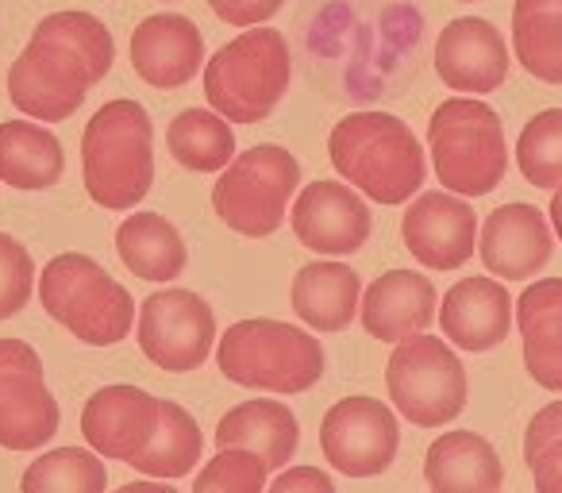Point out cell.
Instances as JSON below:
<instances>
[{
    "mask_svg": "<svg viewBox=\"0 0 562 493\" xmlns=\"http://www.w3.org/2000/svg\"><path fill=\"white\" fill-rule=\"evenodd\" d=\"M324 459L347 478H378L401 451L397 413L374 397H344L324 413Z\"/></svg>",
    "mask_w": 562,
    "mask_h": 493,
    "instance_id": "obj_12",
    "label": "cell"
},
{
    "mask_svg": "<svg viewBox=\"0 0 562 493\" xmlns=\"http://www.w3.org/2000/svg\"><path fill=\"white\" fill-rule=\"evenodd\" d=\"M524 462L536 478V493H562V436H554L539 451L524 455Z\"/></svg>",
    "mask_w": 562,
    "mask_h": 493,
    "instance_id": "obj_35",
    "label": "cell"
},
{
    "mask_svg": "<svg viewBox=\"0 0 562 493\" xmlns=\"http://www.w3.org/2000/svg\"><path fill=\"white\" fill-rule=\"evenodd\" d=\"M513 298L497 278H462L439 305L443 336L462 351H493L513 328Z\"/></svg>",
    "mask_w": 562,
    "mask_h": 493,
    "instance_id": "obj_20",
    "label": "cell"
},
{
    "mask_svg": "<svg viewBox=\"0 0 562 493\" xmlns=\"http://www.w3.org/2000/svg\"><path fill=\"white\" fill-rule=\"evenodd\" d=\"M516 163L536 189L562 186V109L536 112L524 124L520 143H516Z\"/></svg>",
    "mask_w": 562,
    "mask_h": 493,
    "instance_id": "obj_31",
    "label": "cell"
},
{
    "mask_svg": "<svg viewBox=\"0 0 562 493\" xmlns=\"http://www.w3.org/2000/svg\"><path fill=\"white\" fill-rule=\"evenodd\" d=\"M120 262L143 282H173L189 262L181 232L158 212H135L116 227Z\"/></svg>",
    "mask_w": 562,
    "mask_h": 493,
    "instance_id": "obj_26",
    "label": "cell"
},
{
    "mask_svg": "<svg viewBox=\"0 0 562 493\" xmlns=\"http://www.w3.org/2000/svg\"><path fill=\"white\" fill-rule=\"evenodd\" d=\"M281 4L285 0H209V9L232 27H266V20L278 16Z\"/></svg>",
    "mask_w": 562,
    "mask_h": 493,
    "instance_id": "obj_34",
    "label": "cell"
},
{
    "mask_svg": "<svg viewBox=\"0 0 562 493\" xmlns=\"http://www.w3.org/2000/svg\"><path fill=\"white\" fill-rule=\"evenodd\" d=\"M81 170L93 204L135 209L155 186V127L139 101H109L93 112L81 139Z\"/></svg>",
    "mask_w": 562,
    "mask_h": 493,
    "instance_id": "obj_3",
    "label": "cell"
},
{
    "mask_svg": "<svg viewBox=\"0 0 562 493\" xmlns=\"http://www.w3.org/2000/svg\"><path fill=\"white\" fill-rule=\"evenodd\" d=\"M513 51L531 78L562 86V0H516Z\"/></svg>",
    "mask_w": 562,
    "mask_h": 493,
    "instance_id": "obj_27",
    "label": "cell"
},
{
    "mask_svg": "<svg viewBox=\"0 0 562 493\" xmlns=\"http://www.w3.org/2000/svg\"><path fill=\"white\" fill-rule=\"evenodd\" d=\"M132 66L150 89H181L204 66V40L189 16L158 12L132 32Z\"/></svg>",
    "mask_w": 562,
    "mask_h": 493,
    "instance_id": "obj_18",
    "label": "cell"
},
{
    "mask_svg": "<svg viewBox=\"0 0 562 493\" xmlns=\"http://www.w3.org/2000/svg\"><path fill=\"white\" fill-rule=\"evenodd\" d=\"M401 239L408 255L428 270H459L474 259L477 216L462 197L447 189L420 193L401 220Z\"/></svg>",
    "mask_w": 562,
    "mask_h": 493,
    "instance_id": "obj_13",
    "label": "cell"
},
{
    "mask_svg": "<svg viewBox=\"0 0 562 493\" xmlns=\"http://www.w3.org/2000/svg\"><path fill=\"white\" fill-rule=\"evenodd\" d=\"M293 232L305 243L308 251L344 259L367 247L370 232H374V212H370L367 197L351 186L339 181H313L305 193L297 197L290 212Z\"/></svg>",
    "mask_w": 562,
    "mask_h": 493,
    "instance_id": "obj_14",
    "label": "cell"
},
{
    "mask_svg": "<svg viewBox=\"0 0 562 493\" xmlns=\"http://www.w3.org/2000/svg\"><path fill=\"white\" fill-rule=\"evenodd\" d=\"M204 455V436L201 424L193 421L189 408H181L178 401H162V413H158V432L150 439L147 451L135 459V470L147 478H181L201 462Z\"/></svg>",
    "mask_w": 562,
    "mask_h": 493,
    "instance_id": "obj_29",
    "label": "cell"
},
{
    "mask_svg": "<svg viewBox=\"0 0 562 493\" xmlns=\"http://www.w3.org/2000/svg\"><path fill=\"white\" fill-rule=\"evenodd\" d=\"M166 143H170L173 163L193 173L227 170L235 163V132L212 109H186L181 116H173Z\"/></svg>",
    "mask_w": 562,
    "mask_h": 493,
    "instance_id": "obj_28",
    "label": "cell"
},
{
    "mask_svg": "<svg viewBox=\"0 0 562 493\" xmlns=\"http://www.w3.org/2000/svg\"><path fill=\"white\" fill-rule=\"evenodd\" d=\"M162 397H150L139 385H104L81 408V436L89 451L135 467L158 432Z\"/></svg>",
    "mask_w": 562,
    "mask_h": 493,
    "instance_id": "obj_15",
    "label": "cell"
},
{
    "mask_svg": "<svg viewBox=\"0 0 562 493\" xmlns=\"http://www.w3.org/2000/svg\"><path fill=\"white\" fill-rule=\"evenodd\" d=\"M116 493H178L170 482H155V478H147V482H127V485H120Z\"/></svg>",
    "mask_w": 562,
    "mask_h": 493,
    "instance_id": "obj_37",
    "label": "cell"
},
{
    "mask_svg": "<svg viewBox=\"0 0 562 493\" xmlns=\"http://www.w3.org/2000/svg\"><path fill=\"white\" fill-rule=\"evenodd\" d=\"M551 227L547 216L536 204H501L485 216L482 239H477V255H482L485 270L505 282H524L536 278L539 270L551 262Z\"/></svg>",
    "mask_w": 562,
    "mask_h": 493,
    "instance_id": "obj_16",
    "label": "cell"
},
{
    "mask_svg": "<svg viewBox=\"0 0 562 493\" xmlns=\"http://www.w3.org/2000/svg\"><path fill=\"white\" fill-rule=\"evenodd\" d=\"M524 367L531 382L562 393V278H539L516 301Z\"/></svg>",
    "mask_w": 562,
    "mask_h": 493,
    "instance_id": "obj_22",
    "label": "cell"
},
{
    "mask_svg": "<svg viewBox=\"0 0 562 493\" xmlns=\"http://www.w3.org/2000/svg\"><path fill=\"white\" fill-rule=\"evenodd\" d=\"M301 186V166L285 147L258 143L235 155V163L212 186V209L232 232L266 239L281 227Z\"/></svg>",
    "mask_w": 562,
    "mask_h": 493,
    "instance_id": "obj_8",
    "label": "cell"
},
{
    "mask_svg": "<svg viewBox=\"0 0 562 493\" xmlns=\"http://www.w3.org/2000/svg\"><path fill=\"white\" fill-rule=\"evenodd\" d=\"M266 493H339V490L321 467H290L273 478V485Z\"/></svg>",
    "mask_w": 562,
    "mask_h": 493,
    "instance_id": "obj_36",
    "label": "cell"
},
{
    "mask_svg": "<svg viewBox=\"0 0 562 493\" xmlns=\"http://www.w3.org/2000/svg\"><path fill=\"white\" fill-rule=\"evenodd\" d=\"M216 367L235 385L293 397L324 378V344L297 324L250 316L220 336Z\"/></svg>",
    "mask_w": 562,
    "mask_h": 493,
    "instance_id": "obj_4",
    "label": "cell"
},
{
    "mask_svg": "<svg viewBox=\"0 0 562 493\" xmlns=\"http://www.w3.org/2000/svg\"><path fill=\"white\" fill-rule=\"evenodd\" d=\"M63 408L50 397L43 359L24 339H0V447L35 451L50 444Z\"/></svg>",
    "mask_w": 562,
    "mask_h": 493,
    "instance_id": "obj_11",
    "label": "cell"
},
{
    "mask_svg": "<svg viewBox=\"0 0 562 493\" xmlns=\"http://www.w3.org/2000/svg\"><path fill=\"white\" fill-rule=\"evenodd\" d=\"M459 4H474V0H459Z\"/></svg>",
    "mask_w": 562,
    "mask_h": 493,
    "instance_id": "obj_39",
    "label": "cell"
},
{
    "mask_svg": "<svg viewBox=\"0 0 562 493\" xmlns=\"http://www.w3.org/2000/svg\"><path fill=\"white\" fill-rule=\"evenodd\" d=\"M40 301L50 321L89 347H112L127 339L135 324V298L97 259L66 251L40 274Z\"/></svg>",
    "mask_w": 562,
    "mask_h": 493,
    "instance_id": "obj_7",
    "label": "cell"
},
{
    "mask_svg": "<svg viewBox=\"0 0 562 493\" xmlns=\"http://www.w3.org/2000/svg\"><path fill=\"white\" fill-rule=\"evenodd\" d=\"M385 390L408 424L443 428L467 408V367L443 339L424 332L393 347Z\"/></svg>",
    "mask_w": 562,
    "mask_h": 493,
    "instance_id": "obj_9",
    "label": "cell"
},
{
    "mask_svg": "<svg viewBox=\"0 0 562 493\" xmlns=\"http://www.w3.org/2000/svg\"><path fill=\"white\" fill-rule=\"evenodd\" d=\"M109 470L101 455L86 447H58L47 451L24 470L20 493H104Z\"/></svg>",
    "mask_w": 562,
    "mask_h": 493,
    "instance_id": "obj_30",
    "label": "cell"
},
{
    "mask_svg": "<svg viewBox=\"0 0 562 493\" xmlns=\"http://www.w3.org/2000/svg\"><path fill=\"white\" fill-rule=\"evenodd\" d=\"M290 43L273 27H250L204 63V97L227 124H262L290 89Z\"/></svg>",
    "mask_w": 562,
    "mask_h": 493,
    "instance_id": "obj_5",
    "label": "cell"
},
{
    "mask_svg": "<svg viewBox=\"0 0 562 493\" xmlns=\"http://www.w3.org/2000/svg\"><path fill=\"white\" fill-rule=\"evenodd\" d=\"M216 339V313L193 290L150 293L139 309V347L166 374H189L204 367Z\"/></svg>",
    "mask_w": 562,
    "mask_h": 493,
    "instance_id": "obj_10",
    "label": "cell"
},
{
    "mask_svg": "<svg viewBox=\"0 0 562 493\" xmlns=\"http://www.w3.org/2000/svg\"><path fill=\"white\" fill-rule=\"evenodd\" d=\"M301 444V424L281 401H243L227 408L216 424L220 451H250L266 462V470H281L293 462Z\"/></svg>",
    "mask_w": 562,
    "mask_h": 493,
    "instance_id": "obj_21",
    "label": "cell"
},
{
    "mask_svg": "<svg viewBox=\"0 0 562 493\" xmlns=\"http://www.w3.org/2000/svg\"><path fill=\"white\" fill-rule=\"evenodd\" d=\"M428 150L439 186L454 197H485L508 173L505 127L477 97H451L431 112Z\"/></svg>",
    "mask_w": 562,
    "mask_h": 493,
    "instance_id": "obj_6",
    "label": "cell"
},
{
    "mask_svg": "<svg viewBox=\"0 0 562 493\" xmlns=\"http://www.w3.org/2000/svg\"><path fill=\"white\" fill-rule=\"evenodd\" d=\"M266 462L250 451H216L196 474L193 493H266Z\"/></svg>",
    "mask_w": 562,
    "mask_h": 493,
    "instance_id": "obj_32",
    "label": "cell"
},
{
    "mask_svg": "<svg viewBox=\"0 0 562 493\" xmlns=\"http://www.w3.org/2000/svg\"><path fill=\"white\" fill-rule=\"evenodd\" d=\"M436 74L454 93H493L508 78L505 35L490 20H451L436 40Z\"/></svg>",
    "mask_w": 562,
    "mask_h": 493,
    "instance_id": "obj_17",
    "label": "cell"
},
{
    "mask_svg": "<svg viewBox=\"0 0 562 493\" xmlns=\"http://www.w3.org/2000/svg\"><path fill=\"white\" fill-rule=\"evenodd\" d=\"M35 290V262L20 239L0 232V321H12L20 309H27Z\"/></svg>",
    "mask_w": 562,
    "mask_h": 493,
    "instance_id": "obj_33",
    "label": "cell"
},
{
    "mask_svg": "<svg viewBox=\"0 0 562 493\" xmlns=\"http://www.w3.org/2000/svg\"><path fill=\"white\" fill-rule=\"evenodd\" d=\"M166 4H173V0H166Z\"/></svg>",
    "mask_w": 562,
    "mask_h": 493,
    "instance_id": "obj_40",
    "label": "cell"
},
{
    "mask_svg": "<svg viewBox=\"0 0 562 493\" xmlns=\"http://www.w3.org/2000/svg\"><path fill=\"white\" fill-rule=\"evenodd\" d=\"M436 309L439 305L431 278L416 274V270H390L367 285L359 321L370 339L397 347L413 336H424L436 321Z\"/></svg>",
    "mask_w": 562,
    "mask_h": 493,
    "instance_id": "obj_19",
    "label": "cell"
},
{
    "mask_svg": "<svg viewBox=\"0 0 562 493\" xmlns=\"http://www.w3.org/2000/svg\"><path fill=\"white\" fill-rule=\"evenodd\" d=\"M290 301L313 332H344L362 309V278L344 262H308L293 278Z\"/></svg>",
    "mask_w": 562,
    "mask_h": 493,
    "instance_id": "obj_24",
    "label": "cell"
},
{
    "mask_svg": "<svg viewBox=\"0 0 562 493\" xmlns=\"http://www.w3.org/2000/svg\"><path fill=\"white\" fill-rule=\"evenodd\" d=\"M66 173V155L55 132L32 120H4L0 124V181L12 189H40L58 186Z\"/></svg>",
    "mask_w": 562,
    "mask_h": 493,
    "instance_id": "obj_25",
    "label": "cell"
},
{
    "mask_svg": "<svg viewBox=\"0 0 562 493\" xmlns=\"http://www.w3.org/2000/svg\"><path fill=\"white\" fill-rule=\"evenodd\" d=\"M551 224H554V235L562 239V186L554 189V197H551Z\"/></svg>",
    "mask_w": 562,
    "mask_h": 493,
    "instance_id": "obj_38",
    "label": "cell"
},
{
    "mask_svg": "<svg viewBox=\"0 0 562 493\" xmlns=\"http://www.w3.org/2000/svg\"><path fill=\"white\" fill-rule=\"evenodd\" d=\"M116 43L89 12H50L9 70V97L27 120L63 124L86 104V93L112 70Z\"/></svg>",
    "mask_w": 562,
    "mask_h": 493,
    "instance_id": "obj_1",
    "label": "cell"
},
{
    "mask_svg": "<svg viewBox=\"0 0 562 493\" xmlns=\"http://www.w3.org/2000/svg\"><path fill=\"white\" fill-rule=\"evenodd\" d=\"M328 158L351 189L378 204H405L428 178L420 139L390 112H351L328 135Z\"/></svg>",
    "mask_w": 562,
    "mask_h": 493,
    "instance_id": "obj_2",
    "label": "cell"
},
{
    "mask_svg": "<svg viewBox=\"0 0 562 493\" xmlns=\"http://www.w3.org/2000/svg\"><path fill=\"white\" fill-rule=\"evenodd\" d=\"M424 478L431 493H501L505 467L490 439L477 432H443L428 447Z\"/></svg>",
    "mask_w": 562,
    "mask_h": 493,
    "instance_id": "obj_23",
    "label": "cell"
}]
</instances>
